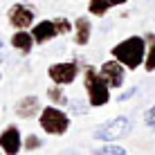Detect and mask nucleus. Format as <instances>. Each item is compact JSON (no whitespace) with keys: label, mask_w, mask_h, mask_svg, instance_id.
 <instances>
[{"label":"nucleus","mask_w":155,"mask_h":155,"mask_svg":"<svg viewBox=\"0 0 155 155\" xmlns=\"http://www.w3.org/2000/svg\"><path fill=\"white\" fill-rule=\"evenodd\" d=\"M110 56L117 58L126 70H137L144 65V58H146V38L144 36H128L117 45H113Z\"/></svg>","instance_id":"f257e3e1"},{"label":"nucleus","mask_w":155,"mask_h":155,"mask_svg":"<svg viewBox=\"0 0 155 155\" xmlns=\"http://www.w3.org/2000/svg\"><path fill=\"white\" fill-rule=\"evenodd\" d=\"M0 81H2V72H0Z\"/></svg>","instance_id":"4be33fe9"},{"label":"nucleus","mask_w":155,"mask_h":155,"mask_svg":"<svg viewBox=\"0 0 155 155\" xmlns=\"http://www.w3.org/2000/svg\"><path fill=\"white\" fill-rule=\"evenodd\" d=\"M99 74L106 79V83L110 85V90L121 88L126 81V68L121 65L117 58H110V61H104L99 65Z\"/></svg>","instance_id":"6e6552de"},{"label":"nucleus","mask_w":155,"mask_h":155,"mask_svg":"<svg viewBox=\"0 0 155 155\" xmlns=\"http://www.w3.org/2000/svg\"><path fill=\"white\" fill-rule=\"evenodd\" d=\"M38 126L47 133V135H56V137L58 135H65L68 128H70V115H68L65 110H61L58 106L50 104L47 108L41 110Z\"/></svg>","instance_id":"20e7f679"},{"label":"nucleus","mask_w":155,"mask_h":155,"mask_svg":"<svg viewBox=\"0 0 155 155\" xmlns=\"http://www.w3.org/2000/svg\"><path fill=\"white\" fill-rule=\"evenodd\" d=\"M41 146H43V142H41L38 135H27V137H25V142H23L25 151H36V148H41Z\"/></svg>","instance_id":"f3484780"},{"label":"nucleus","mask_w":155,"mask_h":155,"mask_svg":"<svg viewBox=\"0 0 155 155\" xmlns=\"http://www.w3.org/2000/svg\"><path fill=\"white\" fill-rule=\"evenodd\" d=\"M94 153H97V155H126V151L121 146H117V144H108V142H106V146H99Z\"/></svg>","instance_id":"dca6fc26"},{"label":"nucleus","mask_w":155,"mask_h":155,"mask_svg":"<svg viewBox=\"0 0 155 155\" xmlns=\"http://www.w3.org/2000/svg\"><path fill=\"white\" fill-rule=\"evenodd\" d=\"M16 117H20V119H31V117H36V115H41V110H43V106H41V101L36 94H27V97H23L16 104Z\"/></svg>","instance_id":"9d476101"},{"label":"nucleus","mask_w":155,"mask_h":155,"mask_svg":"<svg viewBox=\"0 0 155 155\" xmlns=\"http://www.w3.org/2000/svg\"><path fill=\"white\" fill-rule=\"evenodd\" d=\"M130 133V119L128 117H115V119L101 124L97 130H94V140L99 142H115V140H121Z\"/></svg>","instance_id":"39448f33"},{"label":"nucleus","mask_w":155,"mask_h":155,"mask_svg":"<svg viewBox=\"0 0 155 155\" xmlns=\"http://www.w3.org/2000/svg\"><path fill=\"white\" fill-rule=\"evenodd\" d=\"M5 61V54H2V50H0V63H2Z\"/></svg>","instance_id":"412c9836"},{"label":"nucleus","mask_w":155,"mask_h":155,"mask_svg":"<svg viewBox=\"0 0 155 155\" xmlns=\"http://www.w3.org/2000/svg\"><path fill=\"white\" fill-rule=\"evenodd\" d=\"M0 151L5 155H18L23 151V137H20L18 126H7L0 133Z\"/></svg>","instance_id":"1a4fd4ad"},{"label":"nucleus","mask_w":155,"mask_h":155,"mask_svg":"<svg viewBox=\"0 0 155 155\" xmlns=\"http://www.w3.org/2000/svg\"><path fill=\"white\" fill-rule=\"evenodd\" d=\"M144 119H146V126H151L153 130H155V104L148 108V113H146V117H144Z\"/></svg>","instance_id":"6ab92c4d"},{"label":"nucleus","mask_w":155,"mask_h":155,"mask_svg":"<svg viewBox=\"0 0 155 155\" xmlns=\"http://www.w3.org/2000/svg\"><path fill=\"white\" fill-rule=\"evenodd\" d=\"M126 2L128 0H90L88 2V12H90V16L101 18V16H106L110 9L121 7V5H126Z\"/></svg>","instance_id":"ddd939ff"},{"label":"nucleus","mask_w":155,"mask_h":155,"mask_svg":"<svg viewBox=\"0 0 155 155\" xmlns=\"http://www.w3.org/2000/svg\"><path fill=\"white\" fill-rule=\"evenodd\" d=\"M83 88L88 92V104L92 108H101L110 101V85L99 74V68H92V65L83 68Z\"/></svg>","instance_id":"7ed1b4c3"},{"label":"nucleus","mask_w":155,"mask_h":155,"mask_svg":"<svg viewBox=\"0 0 155 155\" xmlns=\"http://www.w3.org/2000/svg\"><path fill=\"white\" fill-rule=\"evenodd\" d=\"M47 77L56 85H70L79 77V63L77 61H58L47 68Z\"/></svg>","instance_id":"0eeeda50"},{"label":"nucleus","mask_w":155,"mask_h":155,"mask_svg":"<svg viewBox=\"0 0 155 155\" xmlns=\"http://www.w3.org/2000/svg\"><path fill=\"white\" fill-rule=\"evenodd\" d=\"M12 47L14 50H18L20 54H29L31 50H34V36H31V31L29 29H16L14 34H12Z\"/></svg>","instance_id":"f8f14e48"},{"label":"nucleus","mask_w":155,"mask_h":155,"mask_svg":"<svg viewBox=\"0 0 155 155\" xmlns=\"http://www.w3.org/2000/svg\"><path fill=\"white\" fill-rule=\"evenodd\" d=\"M74 45L79 47H85L90 43V38H92V20L88 18V16H79L77 20H74Z\"/></svg>","instance_id":"9b49d317"},{"label":"nucleus","mask_w":155,"mask_h":155,"mask_svg":"<svg viewBox=\"0 0 155 155\" xmlns=\"http://www.w3.org/2000/svg\"><path fill=\"white\" fill-rule=\"evenodd\" d=\"M146 38V58H144V70L146 72H155V34L148 31L144 34Z\"/></svg>","instance_id":"4468645a"},{"label":"nucleus","mask_w":155,"mask_h":155,"mask_svg":"<svg viewBox=\"0 0 155 155\" xmlns=\"http://www.w3.org/2000/svg\"><path fill=\"white\" fill-rule=\"evenodd\" d=\"M74 29V23L65 16H56V18H45L31 25V36H34L36 45H45V43L58 38V36H68Z\"/></svg>","instance_id":"f03ea898"},{"label":"nucleus","mask_w":155,"mask_h":155,"mask_svg":"<svg viewBox=\"0 0 155 155\" xmlns=\"http://www.w3.org/2000/svg\"><path fill=\"white\" fill-rule=\"evenodd\" d=\"M68 106H70V113H74V115H83L85 110H88V106H85L83 101H79V99H70Z\"/></svg>","instance_id":"a211bd4d"},{"label":"nucleus","mask_w":155,"mask_h":155,"mask_svg":"<svg viewBox=\"0 0 155 155\" xmlns=\"http://www.w3.org/2000/svg\"><path fill=\"white\" fill-rule=\"evenodd\" d=\"M135 90H137V88H130V90H128V92L119 94V101H124V99H128V97H133V94H135Z\"/></svg>","instance_id":"aec40b11"},{"label":"nucleus","mask_w":155,"mask_h":155,"mask_svg":"<svg viewBox=\"0 0 155 155\" xmlns=\"http://www.w3.org/2000/svg\"><path fill=\"white\" fill-rule=\"evenodd\" d=\"M36 18V7H31L27 2H14L7 9V20L14 29H31Z\"/></svg>","instance_id":"423d86ee"},{"label":"nucleus","mask_w":155,"mask_h":155,"mask_svg":"<svg viewBox=\"0 0 155 155\" xmlns=\"http://www.w3.org/2000/svg\"><path fill=\"white\" fill-rule=\"evenodd\" d=\"M0 50H2V41H0Z\"/></svg>","instance_id":"5701e85b"},{"label":"nucleus","mask_w":155,"mask_h":155,"mask_svg":"<svg viewBox=\"0 0 155 155\" xmlns=\"http://www.w3.org/2000/svg\"><path fill=\"white\" fill-rule=\"evenodd\" d=\"M45 94H47V99H50L54 106H58V108H61V106H68V101H70L65 97V92H63V85H56V83L50 85Z\"/></svg>","instance_id":"2eb2a0df"}]
</instances>
